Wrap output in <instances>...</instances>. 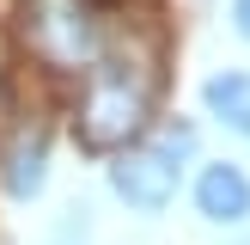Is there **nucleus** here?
<instances>
[{"label": "nucleus", "instance_id": "obj_3", "mask_svg": "<svg viewBox=\"0 0 250 245\" xmlns=\"http://www.w3.org/2000/svg\"><path fill=\"white\" fill-rule=\"evenodd\" d=\"M24 43L61 74H92L122 37L110 0H24Z\"/></svg>", "mask_w": 250, "mask_h": 245}, {"label": "nucleus", "instance_id": "obj_4", "mask_svg": "<svg viewBox=\"0 0 250 245\" xmlns=\"http://www.w3.org/2000/svg\"><path fill=\"white\" fill-rule=\"evenodd\" d=\"M189 202L208 227H244L250 220V172L238 159H202L189 178Z\"/></svg>", "mask_w": 250, "mask_h": 245}, {"label": "nucleus", "instance_id": "obj_8", "mask_svg": "<svg viewBox=\"0 0 250 245\" xmlns=\"http://www.w3.org/2000/svg\"><path fill=\"white\" fill-rule=\"evenodd\" d=\"M232 31L250 43V0H232Z\"/></svg>", "mask_w": 250, "mask_h": 245}, {"label": "nucleus", "instance_id": "obj_7", "mask_svg": "<svg viewBox=\"0 0 250 245\" xmlns=\"http://www.w3.org/2000/svg\"><path fill=\"white\" fill-rule=\"evenodd\" d=\"M85 233H92V220H85V208H67V220L55 227V239H49V245H85Z\"/></svg>", "mask_w": 250, "mask_h": 245}, {"label": "nucleus", "instance_id": "obj_6", "mask_svg": "<svg viewBox=\"0 0 250 245\" xmlns=\"http://www.w3.org/2000/svg\"><path fill=\"white\" fill-rule=\"evenodd\" d=\"M202 110L220 122L226 135L250 141V68H220L202 80Z\"/></svg>", "mask_w": 250, "mask_h": 245}, {"label": "nucleus", "instance_id": "obj_5", "mask_svg": "<svg viewBox=\"0 0 250 245\" xmlns=\"http://www.w3.org/2000/svg\"><path fill=\"white\" fill-rule=\"evenodd\" d=\"M0 190L12 202H37L49 190V135L43 129H24L19 141L0 153Z\"/></svg>", "mask_w": 250, "mask_h": 245}, {"label": "nucleus", "instance_id": "obj_2", "mask_svg": "<svg viewBox=\"0 0 250 245\" xmlns=\"http://www.w3.org/2000/svg\"><path fill=\"white\" fill-rule=\"evenodd\" d=\"M189 159H195V129L189 122H165L159 135H141L134 147L110 153V172H104L110 196H116L128 215L153 220V215H165V208L177 202Z\"/></svg>", "mask_w": 250, "mask_h": 245}, {"label": "nucleus", "instance_id": "obj_1", "mask_svg": "<svg viewBox=\"0 0 250 245\" xmlns=\"http://www.w3.org/2000/svg\"><path fill=\"white\" fill-rule=\"evenodd\" d=\"M153 80H159L153 49H141V43H116L85 74L80 117H73V135H80L85 153H122L153 129Z\"/></svg>", "mask_w": 250, "mask_h": 245}]
</instances>
